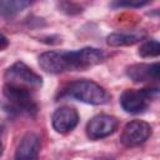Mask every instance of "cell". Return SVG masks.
I'll use <instances>...</instances> for the list:
<instances>
[{"label": "cell", "instance_id": "cell-1", "mask_svg": "<svg viewBox=\"0 0 160 160\" xmlns=\"http://www.w3.org/2000/svg\"><path fill=\"white\" fill-rule=\"evenodd\" d=\"M60 96L72 98L91 105H102L110 100L109 92L91 80H75L68 84L62 89Z\"/></svg>", "mask_w": 160, "mask_h": 160}, {"label": "cell", "instance_id": "cell-2", "mask_svg": "<svg viewBox=\"0 0 160 160\" xmlns=\"http://www.w3.org/2000/svg\"><path fill=\"white\" fill-rule=\"evenodd\" d=\"M4 79L5 85L26 89L32 92L40 89L42 85L41 76L22 61H16L8 68L4 74Z\"/></svg>", "mask_w": 160, "mask_h": 160}, {"label": "cell", "instance_id": "cell-3", "mask_svg": "<svg viewBox=\"0 0 160 160\" xmlns=\"http://www.w3.org/2000/svg\"><path fill=\"white\" fill-rule=\"evenodd\" d=\"M158 88H145V89H128L120 96V105L121 108L130 114H139L142 112L150 100L158 96Z\"/></svg>", "mask_w": 160, "mask_h": 160}, {"label": "cell", "instance_id": "cell-4", "mask_svg": "<svg viewBox=\"0 0 160 160\" xmlns=\"http://www.w3.org/2000/svg\"><path fill=\"white\" fill-rule=\"evenodd\" d=\"M66 68L69 70H85L100 64L105 59L102 50L96 48H84L76 51H64Z\"/></svg>", "mask_w": 160, "mask_h": 160}, {"label": "cell", "instance_id": "cell-5", "mask_svg": "<svg viewBox=\"0 0 160 160\" xmlns=\"http://www.w3.org/2000/svg\"><path fill=\"white\" fill-rule=\"evenodd\" d=\"M2 94L15 110L20 112H26L30 115L36 112L38 105L32 98V91L21 89V88L10 86V85H4Z\"/></svg>", "mask_w": 160, "mask_h": 160}, {"label": "cell", "instance_id": "cell-6", "mask_svg": "<svg viewBox=\"0 0 160 160\" xmlns=\"http://www.w3.org/2000/svg\"><path fill=\"white\" fill-rule=\"evenodd\" d=\"M151 126L142 120H131L129 121L120 135V141L126 148H134L144 144L151 135Z\"/></svg>", "mask_w": 160, "mask_h": 160}, {"label": "cell", "instance_id": "cell-7", "mask_svg": "<svg viewBox=\"0 0 160 160\" xmlns=\"http://www.w3.org/2000/svg\"><path fill=\"white\" fill-rule=\"evenodd\" d=\"M119 120L111 115H96L86 124V135L90 140H100L116 131Z\"/></svg>", "mask_w": 160, "mask_h": 160}, {"label": "cell", "instance_id": "cell-8", "mask_svg": "<svg viewBox=\"0 0 160 160\" xmlns=\"http://www.w3.org/2000/svg\"><path fill=\"white\" fill-rule=\"evenodd\" d=\"M79 122V114L76 109L71 106H60L58 108L51 118V124L55 131L60 134L70 132L75 129Z\"/></svg>", "mask_w": 160, "mask_h": 160}, {"label": "cell", "instance_id": "cell-9", "mask_svg": "<svg viewBox=\"0 0 160 160\" xmlns=\"http://www.w3.org/2000/svg\"><path fill=\"white\" fill-rule=\"evenodd\" d=\"M126 75L134 82L158 81L160 78V65L154 64H134L126 68Z\"/></svg>", "mask_w": 160, "mask_h": 160}, {"label": "cell", "instance_id": "cell-10", "mask_svg": "<svg viewBox=\"0 0 160 160\" xmlns=\"http://www.w3.org/2000/svg\"><path fill=\"white\" fill-rule=\"evenodd\" d=\"M40 152V138L35 132L25 134L15 151V160H38Z\"/></svg>", "mask_w": 160, "mask_h": 160}, {"label": "cell", "instance_id": "cell-11", "mask_svg": "<svg viewBox=\"0 0 160 160\" xmlns=\"http://www.w3.org/2000/svg\"><path fill=\"white\" fill-rule=\"evenodd\" d=\"M40 68L50 74H60L68 71L64 51H46L39 56Z\"/></svg>", "mask_w": 160, "mask_h": 160}, {"label": "cell", "instance_id": "cell-12", "mask_svg": "<svg viewBox=\"0 0 160 160\" xmlns=\"http://www.w3.org/2000/svg\"><path fill=\"white\" fill-rule=\"evenodd\" d=\"M142 36L135 32H112L106 38V44L110 46H129L140 41Z\"/></svg>", "mask_w": 160, "mask_h": 160}, {"label": "cell", "instance_id": "cell-13", "mask_svg": "<svg viewBox=\"0 0 160 160\" xmlns=\"http://www.w3.org/2000/svg\"><path fill=\"white\" fill-rule=\"evenodd\" d=\"M30 1L25 0H1L0 1V15L2 18H12L21 12L25 8L30 6Z\"/></svg>", "mask_w": 160, "mask_h": 160}, {"label": "cell", "instance_id": "cell-14", "mask_svg": "<svg viewBox=\"0 0 160 160\" xmlns=\"http://www.w3.org/2000/svg\"><path fill=\"white\" fill-rule=\"evenodd\" d=\"M160 54V44L156 40H149L139 48V55L141 58H156Z\"/></svg>", "mask_w": 160, "mask_h": 160}, {"label": "cell", "instance_id": "cell-15", "mask_svg": "<svg viewBox=\"0 0 160 160\" xmlns=\"http://www.w3.org/2000/svg\"><path fill=\"white\" fill-rule=\"evenodd\" d=\"M146 4H149V1H115V2H112L111 5L112 6H120V8H122V6H128V8H141V6H144V5H146Z\"/></svg>", "mask_w": 160, "mask_h": 160}, {"label": "cell", "instance_id": "cell-16", "mask_svg": "<svg viewBox=\"0 0 160 160\" xmlns=\"http://www.w3.org/2000/svg\"><path fill=\"white\" fill-rule=\"evenodd\" d=\"M8 46H9V40H8V38H6L4 34L0 32V51L5 50Z\"/></svg>", "mask_w": 160, "mask_h": 160}, {"label": "cell", "instance_id": "cell-17", "mask_svg": "<svg viewBox=\"0 0 160 160\" xmlns=\"http://www.w3.org/2000/svg\"><path fill=\"white\" fill-rule=\"evenodd\" d=\"M65 6H70V9H71V6H72V4H69V2H62ZM81 11V9L80 8H75V10H68V14H74V12H80Z\"/></svg>", "mask_w": 160, "mask_h": 160}, {"label": "cell", "instance_id": "cell-18", "mask_svg": "<svg viewBox=\"0 0 160 160\" xmlns=\"http://www.w3.org/2000/svg\"><path fill=\"white\" fill-rule=\"evenodd\" d=\"M2 130H4V125H2V121H1V119H0V134L2 132Z\"/></svg>", "mask_w": 160, "mask_h": 160}, {"label": "cell", "instance_id": "cell-19", "mask_svg": "<svg viewBox=\"0 0 160 160\" xmlns=\"http://www.w3.org/2000/svg\"><path fill=\"white\" fill-rule=\"evenodd\" d=\"M2 150H4V148H2V144L0 142V156L2 155Z\"/></svg>", "mask_w": 160, "mask_h": 160}]
</instances>
